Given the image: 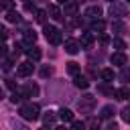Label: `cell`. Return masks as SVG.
<instances>
[{"mask_svg": "<svg viewBox=\"0 0 130 130\" xmlns=\"http://www.w3.org/2000/svg\"><path fill=\"white\" fill-rule=\"evenodd\" d=\"M18 114H20L24 120H30V122H32V120H37V118L41 116V108H39L37 104H32V102H30V104H20Z\"/></svg>", "mask_w": 130, "mask_h": 130, "instance_id": "1", "label": "cell"}, {"mask_svg": "<svg viewBox=\"0 0 130 130\" xmlns=\"http://www.w3.org/2000/svg\"><path fill=\"white\" fill-rule=\"evenodd\" d=\"M43 32H45V39L51 43V45H59L61 41H63V37H61V30L57 28V26H51V24H45V28H43Z\"/></svg>", "mask_w": 130, "mask_h": 130, "instance_id": "2", "label": "cell"}, {"mask_svg": "<svg viewBox=\"0 0 130 130\" xmlns=\"http://www.w3.org/2000/svg\"><path fill=\"white\" fill-rule=\"evenodd\" d=\"M93 108H95V98L93 95H83L79 102H77V110L81 112V114H91L93 112Z\"/></svg>", "mask_w": 130, "mask_h": 130, "instance_id": "3", "label": "cell"}, {"mask_svg": "<svg viewBox=\"0 0 130 130\" xmlns=\"http://www.w3.org/2000/svg\"><path fill=\"white\" fill-rule=\"evenodd\" d=\"M110 14L120 18V16H126V4H120V2H112L110 6Z\"/></svg>", "mask_w": 130, "mask_h": 130, "instance_id": "4", "label": "cell"}, {"mask_svg": "<svg viewBox=\"0 0 130 130\" xmlns=\"http://www.w3.org/2000/svg\"><path fill=\"white\" fill-rule=\"evenodd\" d=\"M32 69H35V65H32L30 61H24V63H20V65L16 67V73H18L20 77H28V75L32 73Z\"/></svg>", "mask_w": 130, "mask_h": 130, "instance_id": "5", "label": "cell"}, {"mask_svg": "<svg viewBox=\"0 0 130 130\" xmlns=\"http://www.w3.org/2000/svg\"><path fill=\"white\" fill-rule=\"evenodd\" d=\"M110 61H112V65H118V67H122V65H126V55L122 53V51H118V53H112V57H110Z\"/></svg>", "mask_w": 130, "mask_h": 130, "instance_id": "6", "label": "cell"}, {"mask_svg": "<svg viewBox=\"0 0 130 130\" xmlns=\"http://www.w3.org/2000/svg\"><path fill=\"white\" fill-rule=\"evenodd\" d=\"M22 93H24V98H35V95H39V85L37 83H26L22 87Z\"/></svg>", "mask_w": 130, "mask_h": 130, "instance_id": "7", "label": "cell"}, {"mask_svg": "<svg viewBox=\"0 0 130 130\" xmlns=\"http://www.w3.org/2000/svg\"><path fill=\"white\" fill-rule=\"evenodd\" d=\"M79 49H81V47H79V43H77V41H73V39H67V41H65V51H67L69 55L79 53Z\"/></svg>", "mask_w": 130, "mask_h": 130, "instance_id": "8", "label": "cell"}, {"mask_svg": "<svg viewBox=\"0 0 130 130\" xmlns=\"http://www.w3.org/2000/svg\"><path fill=\"white\" fill-rule=\"evenodd\" d=\"M91 45H93V35H91V32H83L81 39H79V47H81V49H87V47H91Z\"/></svg>", "mask_w": 130, "mask_h": 130, "instance_id": "9", "label": "cell"}, {"mask_svg": "<svg viewBox=\"0 0 130 130\" xmlns=\"http://www.w3.org/2000/svg\"><path fill=\"white\" fill-rule=\"evenodd\" d=\"M73 83H75V87H79V89H87V87H89V81H87L81 73L73 75Z\"/></svg>", "mask_w": 130, "mask_h": 130, "instance_id": "10", "label": "cell"}, {"mask_svg": "<svg viewBox=\"0 0 130 130\" xmlns=\"http://www.w3.org/2000/svg\"><path fill=\"white\" fill-rule=\"evenodd\" d=\"M77 10H79V4H77V2H71V0H69V2L65 4V14H67V16H75Z\"/></svg>", "mask_w": 130, "mask_h": 130, "instance_id": "11", "label": "cell"}, {"mask_svg": "<svg viewBox=\"0 0 130 130\" xmlns=\"http://www.w3.org/2000/svg\"><path fill=\"white\" fill-rule=\"evenodd\" d=\"M47 12H49V14H51V18H55V20H61V18H63V12H61V10H59V6H55V4H51Z\"/></svg>", "mask_w": 130, "mask_h": 130, "instance_id": "12", "label": "cell"}, {"mask_svg": "<svg viewBox=\"0 0 130 130\" xmlns=\"http://www.w3.org/2000/svg\"><path fill=\"white\" fill-rule=\"evenodd\" d=\"M104 28H106V22L100 20V18H93V22H91V30H93V32H104Z\"/></svg>", "mask_w": 130, "mask_h": 130, "instance_id": "13", "label": "cell"}, {"mask_svg": "<svg viewBox=\"0 0 130 130\" xmlns=\"http://www.w3.org/2000/svg\"><path fill=\"white\" fill-rule=\"evenodd\" d=\"M116 114V110H114V106H104L102 108V112H100V116L104 118V120H108V118H112Z\"/></svg>", "mask_w": 130, "mask_h": 130, "instance_id": "14", "label": "cell"}, {"mask_svg": "<svg viewBox=\"0 0 130 130\" xmlns=\"http://www.w3.org/2000/svg\"><path fill=\"white\" fill-rule=\"evenodd\" d=\"M102 14V8L100 6H89L87 10H85V16H89V18H98Z\"/></svg>", "mask_w": 130, "mask_h": 130, "instance_id": "15", "label": "cell"}, {"mask_svg": "<svg viewBox=\"0 0 130 130\" xmlns=\"http://www.w3.org/2000/svg\"><path fill=\"white\" fill-rule=\"evenodd\" d=\"M26 55H28V59H30V61H39L43 53H41V49L32 47V49H28V51H26Z\"/></svg>", "mask_w": 130, "mask_h": 130, "instance_id": "16", "label": "cell"}, {"mask_svg": "<svg viewBox=\"0 0 130 130\" xmlns=\"http://www.w3.org/2000/svg\"><path fill=\"white\" fill-rule=\"evenodd\" d=\"M59 118H61L63 122H71V120H73V114H71V110L61 108V110H59Z\"/></svg>", "mask_w": 130, "mask_h": 130, "instance_id": "17", "label": "cell"}, {"mask_svg": "<svg viewBox=\"0 0 130 130\" xmlns=\"http://www.w3.org/2000/svg\"><path fill=\"white\" fill-rule=\"evenodd\" d=\"M114 95H116L118 100H128V98H130V89H126V87L114 89Z\"/></svg>", "mask_w": 130, "mask_h": 130, "instance_id": "18", "label": "cell"}, {"mask_svg": "<svg viewBox=\"0 0 130 130\" xmlns=\"http://www.w3.org/2000/svg\"><path fill=\"white\" fill-rule=\"evenodd\" d=\"M100 77H102L104 81H114V71H112V69H102V71H100Z\"/></svg>", "mask_w": 130, "mask_h": 130, "instance_id": "19", "label": "cell"}, {"mask_svg": "<svg viewBox=\"0 0 130 130\" xmlns=\"http://www.w3.org/2000/svg\"><path fill=\"white\" fill-rule=\"evenodd\" d=\"M43 124H45V126H55V114H53V112H47V114L43 116Z\"/></svg>", "mask_w": 130, "mask_h": 130, "instance_id": "20", "label": "cell"}, {"mask_svg": "<svg viewBox=\"0 0 130 130\" xmlns=\"http://www.w3.org/2000/svg\"><path fill=\"white\" fill-rule=\"evenodd\" d=\"M35 41H37V32H35V30H26V32H24V43H26V45H32Z\"/></svg>", "mask_w": 130, "mask_h": 130, "instance_id": "21", "label": "cell"}, {"mask_svg": "<svg viewBox=\"0 0 130 130\" xmlns=\"http://www.w3.org/2000/svg\"><path fill=\"white\" fill-rule=\"evenodd\" d=\"M6 20H8V22H20V14H18V12H14V10H8Z\"/></svg>", "mask_w": 130, "mask_h": 130, "instance_id": "22", "label": "cell"}, {"mask_svg": "<svg viewBox=\"0 0 130 130\" xmlns=\"http://www.w3.org/2000/svg\"><path fill=\"white\" fill-rule=\"evenodd\" d=\"M22 100H24V93H22V91H14V93L10 95V102H12V104H22Z\"/></svg>", "mask_w": 130, "mask_h": 130, "instance_id": "23", "label": "cell"}, {"mask_svg": "<svg viewBox=\"0 0 130 130\" xmlns=\"http://www.w3.org/2000/svg\"><path fill=\"white\" fill-rule=\"evenodd\" d=\"M67 71H69L71 75H77V73H79V65L71 61V63H67Z\"/></svg>", "mask_w": 130, "mask_h": 130, "instance_id": "24", "label": "cell"}, {"mask_svg": "<svg viewBox=\"0 0 130 130\" xmlns=\"http://www.w3.org/2000/svg\"><path fill=\"white\" fill-rule=\"evenodd\" d=\"M112 30H116V32L124 30V22H122V20H114V22H112Z\"/></svg>", "mask_w": 130, "mask_h": 130, "instance_id": "25", "label": "cell"}, {"mask_svg": "<svg viewBox=\"0 0 130 130\" xmlns=\"http://www.w3.org/2000/svg\"><path fill=\"white\" fill-rule=\"evenodd\" d=\"M112 45H114V47H116L118 51H122V49H126V43H124L122 39H114V41H112Z\"/></svg>", "mask_w": 130, "mask_h": 130, "instance_id": "26", "label": "cell"}, {"mask_svg": "<svg viewBox=\"0 0 130 130\" xmlns=\"http://www.w3.org/2000/svg\"><path fill=\"white\" fill-rule=\"evenodd\" d=\"M98 91H100V93H106V95H114V89H112V87H108V85H100V87H98Z\"/></svg>", "mask_w": 130, "mask_h": 130, "instance_id": "27", "label": "cell"}, {"mask_svg": "<svg viewBox=\"0 0 130 130\" xmlns=\"http://www.w3.org/2000/svg\"><path fill=\"white\" fill-rule=\"evenodd\" d=\"M12 6H14L12 0H0V8H4V10H12Z\"/></svg>", "mask_w": 130, "mask_h": 130, "instance_id": "28", "label": "cell"}, {"mask_svg": "<svg viewBox=\"0 0 130 130\" xmlns=\"http://www.w3.org/2000/svg\"><path fill=\"white\" fill-rule=\"evenodd\" d=\"M122 120H124V122H128V124H130V106H126V108H124V110H122Z\"/></svg>", "mask_w": 130, "mask_h": 130, "instance_id": "29", "label": "cell"}, {"mask_svg": "<svg viewBox=\"0 0 130 130\" xmlns=\"http://www.w3.org/2000/svg\"><path fill=\"white\" fill-rule=\"evenodd\" d=\"M6 39H8V32H6V28L0 24V43H4Z\"/></svg>", "mask_w": 130, "mask_h": 130, "instance_id": "30", "label": "cell"}, {"mask_svg": "<svg viewBox=\"0 0 130 130\" xmlns=\"http://www.w3.org/2000/svg\"><path fill=\"white\" fill-rule=\"evenodd\" d=\"M45 14H47L45 10H37V20L39 22H45Z\"/></svg>", "mask_w": 130, "mask_h": 130, "instance_id": "31", "label": "cell"}, {"mask_svg": "<svg viewBox=\"0 0 130 130\" xmlns=\"http://www.w3.org/2000/svg\"><path fill=\"white\" fill-rule=\"evenodd\" d=\"M41 75H43V77H49V75H51V67H43V69H41Z\"/></svg>", "mask_w": 130, "mask_h": 130, "instance_id": "32", "label": "cell"}, {"mask_svg": "<svg viewBox=\"0 0 130 130\" xmlns=\"http://www.w3.org/2000/svg\"><path fill=\"white\" fill-rule=\"evenodd\" d=\"M85 126H89V128H98V126H100V120H89Z\"/></svg>", "mask_w": 130, "mask_h": 130, "instance_id": "33", "label": "cell"}, {"mask_svg": "<svg viewBox=\"0 0 130 130\" xmlns=\"http://www.w3.org/2000/svg\"><path fill=\"white\" fill-rule=\"evenodd\" d=\"M2 69H4V71H10V69H12V63H10V61H4V63H2Z\"/></svg>", "mask_w": 130, "mask_h": 130, "instance_id": "34", "label": "cell"}, {"mask_svg": "<svg viewBox=\"0 0 130 130\" xmlns=\"http://www.w3.org/2000/svg\"><path fill=\"white\" fill-rule=\"evenodd\" d=\"M4 57H6V47L0 43V59H4Z\"/></svg>", "mask_w": 130, "mask_h": 130, "instance_id": "35", "label": "cell"}, {"mask_svg": "<svg viewBox=\"0 0 130 130\" xmlns=\"http://www.w3.org/2000/svg\"><path fill=\"white\" fill-rule=\"evenodd\" d=\"M108 41H110V37H108V35H102V37H100V43H102V45H106Z\"/></svg>", "mask_w": 130, "mask_h": 130, "instance_id": "36", "label": "cell"}, {"mask_svg": "<svg viewBox=\"0 0 130 130\" xmlns=\"http://www.w3.org/2000/svg\"><path fill=\"white\" fill-rule=\"evenodd\" d=\"M71 126H73V128H83L85 124H83V122H73V120H71Z\"/></svg>", "mask_w": 130, "mask_h": 130, "instance_id": "37", "label": "cell"}, {"mask_svg": "<svg viewBox=\"0 0 130 130\" xmlns=\"http://www.w3.org/2000/svg\"><path fill=\"white\" fill-rule=\"evenodd\" d=\"M6 87H10V89H14V81H12V79H6Z\"/></svg>", "mask_w": 130, "mask_h": 130, "instance_id": "38", "label": "cell"}, {"mask_svg": "<svg viewBox=\"0 0 130 130\" xmlns=\"http://www.w3.org/2000/svg\"><path fill=\"white\" fill-rule=\"evenodd\" d=\"M2 98H4V91H2V87H0V100H2Z\"/></svg>", "mask_w": 130, "mask_h": 130, "instance_id": "39", "label": "cell"}, {"mask_svg": "<svg viewBox=\"0 0 130 130\" xmlns=\"http://www.w3.org/2000/svg\"><path fill=\"white\" fill-rule=\"evenodd\" d=\"M57 2H61V4H67V2H69V0H57Z\"/></svg>", "mask_w": 130, "mask_h": 130, "instance_id": "40", "label": "cell"}, {"mask_svg": "<svg viewBox=\"0 0 130 130\" xmlns=\"http://www.w3.org/2000/svg\"><path fill=\"white\" fill-rule=\"evenodd\" d=\"M126 2H128V4H130V0H126Z\"/></svg>", "mask_w": 130, "mask_h": 130, "instance_id": "41", "label": "cell"}, {"mask_svg": "<svg viewBox=\"0 0 130 130\" xmlns=\"http://www.w3.org/2000/svg\"><path fill=\"white\" fill-rule=\"evenodd\" d=\"M110 2H114V0H110Z\"/></svg>", "mask_w": 130, "mask_h": 130, "instance_id": "42", "label": "cell"}]
</instances>
